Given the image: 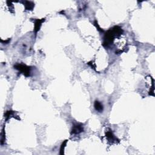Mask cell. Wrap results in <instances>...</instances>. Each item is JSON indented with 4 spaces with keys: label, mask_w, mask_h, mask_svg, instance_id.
<instances>
[{
    "label": "cell",
    "mask_w": 155,
    "mask_h": 155,
    "mask_svg": "<svg viewBox=\"0 0 155 155\" xmlns=\"http://www.w3.org/2000/svg\"><path fill=\"white\" fill-rule=\"evenodd\" d=\"M14 67L16 69L18 70L19 71H20L21 73L24 74L25 76H29L30 75V68L29 67L27 66L25 64H16L14 66Z\"/></svg>",
    "instance_id": "6da1fadb"
},
{
    "label": "cell",
    "mask_w": 155,
    "mask_h": 155,
    "mask_svg": "<svg viewBox=\"0 0 155 155\" xmlns=\"http://www.w3.org/2000/svg\"><path fill=\"white\" fill-rule=\"evenodd\" d=\"M84 130L83 125L81 124H74L73 126V128L72 130V134L77 135L80 134V133L83 132Z\"/></svg>",
    "instance_id": "7a4b0ae2"
},
{
    "label": "cell",
    "mask_w": 155,
    "mask_h": 155,
    "mask_svg": "<svg viewBox=\"0 0 155 155\" xmlns=\"http://www.w3.org/2000/svg\"><path fill=\"white\" fill-rule=\"evenodd\" d=\"M45 18L41 19H35V28H34V32L36 33L40 29L42 23L45 21Z\"/></svg>",
    "instance_id": "3957f363"
},
{
    "label": "cell",
    "mask_w": 155,
    "mask_h": 155,
    "mask_svg": "<svg viewBox=\"0 0 155 155\" xmlns=\"http://www.w3.org/2000/svg\"><path fill=\"white\" fill-rule=\"evenodd\" d=\"M106 137L108 138L109 141H112V142H116L117 141H119L117 138L115 137V135L113 134L112 132L111 131H107L106 133Z\"/></svg>",
    "instance_id": "277c9868"
},
{
    "label": "cell",
    "mask_w": 155,
    "mask_h": 155,
    "mask_svg": "<svg viewBox=\"0 0 155 155\" xmlns=\"http://www.w3.org/2000/svg\"><path fill=\"white\" fill-rule=\"evenodd\" d=\"M24 6L26 10H32L35 5L31 1H24Z\"/></svg>",
    "instance_id": "5b68a950"
},
{
    "label": "cell",
    "mask_w": 155,
    "mask_h": 155,
    "mask_svg": "<svg viewBox=\"0 0 155 155\" xmlns=\"http://www.w3.org/2000/svg\"><path fill=\"white\" fill-rule=\"evenodd\" d=\"M94 106H95V108L96 111H98V112H102L103 106L101 102H99L98 101H96L95 102V104H94Z\"/></svg>",
    "instance_id": "8992f818"
},
{
    "label": "cell",
    "mask_w": 155,
    "mask_h": 155,
    "mask_svg": "<svg viewBox=\"0 0 155 155\" xmlns=\"http://www.w3.org/2000/svg\"><path fill=\"white\" fill-rule=\"evenodd\" d=\"M67 142V140H66L64 142H63V144H61V148H60V154H64V150L65 147L66 146Z\"/></svg>",
    "instance_id": "52a82bcc"
},
{
    "label": "cell",
    "mask_w": 155,
    "mask_h": 155,
    "mask_svg": "<svg viewBox=\"0 0 155 155\" xmlns=\"http://www.w3.org/2000/svg\"><path fill=\"white\" fill-rule=\"evenodd\" d=\"M13 114H14V112H13V111H11V110L7 111V112H6V114H5V117H6V120L8 119L9 117L12 116V115H13Z\"/></svg>",
    "instance_id": "ba28073f"
}]
</instances>
